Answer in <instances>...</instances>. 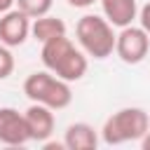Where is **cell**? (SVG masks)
<instances>
[{
	"label": "cell",
	"instance_id": "cell-3",
	"mask_svg": "<svg viewBox=\"0 0 150 150\" xmlns=\"http://www.w3.org/2000/svg\"><path fill=\"white\" fill-rule=\"evenodd\" d=\"M112 28L115 26L105 16H98V14L80 16V21L75 26V35H77L80 49L87 56L96 59V61L108 59L115 52V40H117V33Z\"/></svg>",
	"mask_w": 150,
	"mask_h": 150
},
{
	"label": "cell",
	"instance_id": "cell-4",
	"mask_svg": "<svg viewBox=\"0 0 150 150\" xmlns=\"http://www.w3.org/2000/svg\"><path fill=\"white\" fill-rule=\"evenodd\" d=\"M23 94L30 103H42L52 110H63L73 101L70 82L56 77L52 70H35L23 80Z\"/></svg>",
	"mask_w": 150,
	"mask_h": 150
},
{
	"label": "cell",
	"instance_id": "cell-12",
	"mask_svg": "<svg viewBox=\"0 0 150 150\" xmlns=\"http://www.w3.org/2000/svg\"><path fill=\"white\" fill-rule=\"evenodd\" d=\"M52 5H54V0H16V7L23 14H28L30 19H38V16L49 14Z\"/></svg>",
	"mask_w": 150,
	"mask_h": 150
},
{
	"label": "cell",
	"instance_id": "cell-2",
	"mask_svg": "<svg viewBox=\"0 0 150 150\" xmlns=\"http://www.w3.org/2000/svg\"><path fill=\"white\" fill-rule=\"evenodd\" d=\"M148 131H150V115L138 105H129V108H120L103 122L101 141L105 145H122V143L141 141Z\"/></svg>",
	"mask_w": 150,
	"mask_h": 150
},
{
	"label": "cell",
	"instance_id": "cell-11",
	"mask_svg": "<svg viewBox=\"0 0 150 150\" xmlns=\"http://www.w3.org/2000/svg\"><path fill=\"white\" fill-rule=\"evenodd\" d=\"M30 35H33L38 42H49V40H54V38L66 35V21L59 19V16H52V14L38 16V19H33V23H30Z\"/></svg>",
	"mask_w": 150,
	"mask_h": 150
},
{
	"label": "cell",
	"instance_id": "cell-1",
	"mask_svg": "<svg viewBox=\"0 0 150 150\" xmlns=\"http://www.w3.org/2000/svg\"><path fill=\"white\" fill-rule=\"evenodd\" d=\"M40 59H42V66L47 70H52L56 77H61L66 82L82 80L87 75V68H89L87 54L82 49H77L68 35H61V38H54L49 42H42Z\"/></svg>",
	"mask_w": 150,
	"mask_h": 150
},
{
	"label": "cell",
	"instance_id": "cell-6",
	"mask_svg": "<svg viewBox=\"0 0 150 150\" xmlns=\"http://www.w3.org/2000/svg\"><path fill=\"white\" fill-rule=\"evenodd\" d=\"M28 141H30V134H28L26 115L19 112L16 108L2 105L0 108V143L9 148H19V145H26Z\"/></svg>",
	"mask_w": 150,
	"mask_h": 150
},
{
	"label": "cell",
	"instance_id": "cell-8",
	"mask_svg": "<svg viewBox=\"0 0 150 150\" xmlns=\"http://www.w3.org/2000/svg\"><path fill=\"white\" fill-rule=\"evenodd\" d=\"M26 115V124H28V134H30V141L35 143H47L49 136L54 134V110L42 105V103H30L28 110L23 112Z\"/></svg>",
	"mask_w": 150,
	"mask_h": 150
},
{
	"label": "cell",
	"instance_id": "cell-10",
	"mask_svg": "<svg viewBox=\"0 0 150 150\" xmlns=\"http://www.w3.org/2000/svg\"><path fill=\"white\" fill-rule=\"evenodd\" d=\"M63 145L68 150H94L98 145V134L87 122H73L63 134Z\"/></svg>",
	"mask_w": 150,
	"mask_h": 150
},
{
	"label": "cell",
	"instance_id": "cell-7",
	"mask_svg": "<svg viewBox=\"0 0 150 150\" xmlns=\"http://www.w3.org/2000/svg\"><path fill=\"white\" fill-rule=\"evenodd\" d=\"M30 23L33 19L19 7H12L9 12L0 14V42L7 47H21L30 35Z\"/></svg>",
	"mask_w": 150,
	"mask_h": 150
},
{
	"label": "cell",
	"instance_id": "cell-5",
	"mask_svg": "<svg viewBox=\"0 0 150 150\" xmlns=\"http://www.w3.org/2000/svg\"><path fill=\"white\" fill-rule=\"evenodd\" d=\"M150 52V35L145 33V28L141 26H124L117 33L115 40V54L120 56L122 63L127 66H136L141 63Z\"/></svg>",
	"mask_w": 150,
	"mask_h": 150
},
{
	"label": "cell",
	"instance_id": "cell-9",
	"mask_svg": "<svg viewBox=\"0 0 150 150\" xmlns=\"http://www.w3.org/2000/svg\"><path fill=\"white\" fill-rule=\"evenodd\" d=\"M101 9H103V16L115 28L131 26L134 19H138V5H136V0H101Z\"/></svg>",
	"mask_w": 150,
	"mask_h": 150
},
{
	"label": "cell",
	"instance_id": "cell-13",
	"mask_svg": "<svg viewBox=\"0 0 150 150\" xmlns=\"http://www.w3.org/2000/svg\"><path fill=\"white\" fill-rule=\"evenodd\" d=\"M12 73H14V54H12V47H7V45L0 42V80H7Z\"/></svg>",
	"mask_w": 150,
	"mask_h": 150
},
{
	"label": "cell",
	"instance_id": "cell-16",
	"mask_svg": "<svg viewBox=\"0 0 150 150\" xmlns=\"http://www.w3.org/2000/svg\"><path fill=\"white\" fill-rule=\"evenodd\" d=\"M16 5V0H0V14H5V12H9L12 7Z\"/></svg>",
	"mask_w": 150,
	"mask_h": 150
},
{
	"label": "cell",
	"instance_id": "cell-15",
	"mask_svg": "<svg viewBox=\"0 0 150 150\" xmlns=\"http://www.w3.org/2000/svg\"><path fill=\"white\" fill-rule=\"evenodd\" d=\"M70 7H77V9H87V7H91L96 0H66Z\"/></svg>",
	"mask_w": 150,
	"mask_h": 150
},
{
	"label": "cell",
	"instance_id": "cell-17",
	"mask_svg": "<svg viewBox=\"0 0 150 150\" xmlns=\"http://www.w3.org/2000/svg\"><path fill=\"white\" fill-rule=\"evenodd\" d=\"M141 148H143V150H150V131L141 138Z\"/></svg>",
	"mask_w": 150,
	"mask_h": 150
},
{
	"label": "cell",
	"instance_id": "cell-14",
	"mask_svg": "<svg viewBox=\"0 0 150 150\" xmlns=\"http://www.w3.org/2000/svg\"><path fill=\"white\" fill-rule=\"evenodd\" d=\"M138 26L145 28V33L150 35V2H145V5L138 9Z\"/></svg>",
	"mask_w": 150,
	"mask_h": 150
}]
</instances>
